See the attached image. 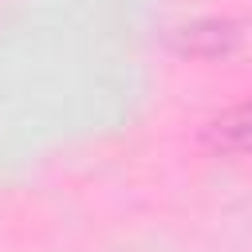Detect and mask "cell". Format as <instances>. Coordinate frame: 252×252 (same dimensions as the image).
<instances>
[{
    "label": "cell",
    "mask_w": 252,
    "mask_h": 252,
    "mask_svg": "<svg viewBox=\"0 0 252 252\" xmlns=\"http://www.w3.org/2000/svg\"><path fill=\"white\" fill-rule=\"evenodd\" d=\"M209 142L228 154H252V102L224 110L209 122Z\"/></svg>",
    "instance_id": "1"
},
{
    "label": "cell",
    "mask_w": 252,
    "mask_h": 252,
    "mask_svg": "<svg viewBox=\"0 0 252 252\" xmlns=\"http://www.w3.org/2000/svg\"><path fill=\"white\" fill-rule=\"evenodd\" d=\"M232 39H236V32L228 24H193V28H185L181 47L193 55H220V51H228Z\"/></svg>",
    "instance_id": "2"
}]
</instances>
